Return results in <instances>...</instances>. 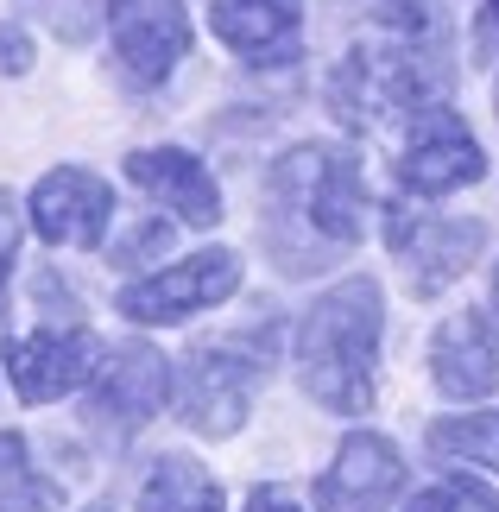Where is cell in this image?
Masks as SVG:
<instances>
[{"label":"cell","mask_w":499,"mask_h":512,"mask_svg":"<svg viewBox=\"0 0 499 512\" xmlns=\"http://www.w3.org/2000/svg\"><path fill=\"white\" fill-rule=\"evenodd\" d=\"M379 329H386V298H379V279H367V272L329 285L304 310V323H297V380L323 411H335V418H367L373 411Z\"/></svg>","instance_id":"1"},{"label":"cell","mask_w":499,"mask_h":512,"mask_svg":"<svg viewBox=\"0 0 499 512\" xmlns=\"http://www.w3.org/2000/svg\"><path fill=\"white\" fill-rule=\"evenodd\" d=\"M379 26L398 32V45H354L348 64L335 70V114H342L348 127H373L386 121V114H417L436 95L443 83V70L430 64L424 51H411V38L430 32V13L417 7V0H386L379 7Z\"/></svg>","instance_id":"2"},{"label":"cell","mask_w":499,"mask_h":512,"mask_svg":"<svg viewBox=\"0 0 499 512\" xmlns=\"http://www.w3.org/2000/svg\"><path fill=\"white\" fill-rule=\"evenodd\" d=\"M266 196H272V234L278 228H304L329 247H354L361 241V209H367V177L361 159L348 146H291L285 159L272 165L266 177Z\"/></svg>","instance_id":"3"},{"label":"cell","mask_w":499,"mask_h":512,"mask_svg":"<svg viewBox=\"0 0 499 512\" xmlns=\"http://www.w3.org/2000/svg\"><path fill=\"white\" fill-rule=\"evenodd\" d=\"M253 386H259V367L241 348L196 342L184 354V373H177V411H184V424L203 430V437H234L253 411Z\"/></svg>","instance_id":"4"},{"label":"cell","mask_w":499,"mask_h":512,"mask_svg":"<svg viewBox=\"0 0 499 512\" xmlns=\"http://www.w3.org/2000/svg\"><path fill=\"white\" fill-rule=\"evenodd\" d=\"M234 285H241V260H234L228 247H203V253H190V260H177L165 272H152V279L127 285L121 298H114V310L133 317V323L165 329V323H184L196 310L234 298Z\"/></svg>","instance_id":"5"},{"label":"cell","mask_w":499,"mask_h":512,"mask_svg":"<svg viewBox=\"0 0 499 512\" xmlns=\"http://www.w3.org/2000/svg\"><path fill=\"white\" fill-rule=\"evenodd\" d=\"M95 399H89V424L95 430H114V437H133L146 418H158V405H165L171 392V361L146 342H121L102 354V367H95Z\"/></svg>","instance_id":"6"},{"label":"cell","mask_w":499,"mask_h":512,"mask_svg":"<svg viewBox=\"0 0 499 512\" xmlns=\"http://www.w3.org/2000/svg\"><path fill=\"white\" fill-rule=\"evenodd\" d=\"M481 177H487V152L449 108L417 114L411 146H405V159H398V184L411 196H449L462 184H481Z\"/></svg>","instance_id":"7"},{"label":"cell","mask_w":499,"mask_h":512,"mask_svg":"<svg viewBox=\"0 0 499 512\" xmlns=\"http://www.w3.org/2000/svg\"><path fill=\"white\" fill-rule=\"evenodd\" d=\"M392 247L405 253V272H411V291L417 298H436L443 285H455L462 272L474 266V253L487 247V228L481 222H436V215H411L405 203H392Z\"/></svg>","instance_id":"8"},{"label":"cell","mask_w":499,"mask_h":512,"mask_svg":"<svg viewBox=\"0 0 499 512\" xmlns=\"http://www.w3.org/2000/svg\"><path fill=\"white\" fill-rule=\"evenodd\" d=\"M108 32L133 83H165L190 51V19L177 0H108Z\"/></svg>","instance_id":"9"},{"label":"cell","mask_w":499,"mask_h":512,"mask_svg":"<svg viewBox=\"0 0 499 512\" xmlns=\"http://www.w3.org/2000/svg\"><path fill=\"white\" fill-rule=\"evenodd\" d=\"M398 487H405V456L386 437H373V430H354V437H342L335 462L323 468V481H316V506L323 512H386L398 500Z\"/></svg>","instance_id":"10"},{"label":"cell","mask_w":499,"mask_h":512,"mask_svg":"<svg viewBox=\"0 0 499 512\" xmlns=\"http://www.w3.org/2000/svg\"><path fill=\"white\" fill-rule=\"evenodd\" d=\"M114 222V190L83 165H57L51 177H38L32 190V228L51 247H102V234Z\"/></svg>","instance_id":"11"},{"label":"cell","mask_w":499,"mask_h":512,"mask_svg":"<svg viewBox=\"0 0 499 512\" xmlns=\"http://www.w3.org/2000/svg\"><path fill=\"white\" fill-rule=\"evenodd\" d=\"M7 367H13V386L26 405H51L76 392L83 380H95V367H102V342L89 336V329H38V336L13 342L7 348Z\"/></svg>","instance_id":"12"},{"label":"cell","mask_w":499,"mask_h":512,"mask_svg":"<svg viewBox=\"0 0 499 512\" xmlns=\"http://www.w3.org/2000/svg\"><path fill=\"white\" fill-rule=\"evenodd\" d=\"M127 177L152 196V203H165L177 222H190V228L222 222V190H215L209 165L196 159V152H184V146H139V152H127Z\"/></svg>","instance_id":"13"},{"label":"cell","mask_w":499,"mask_h":512,"mask_svg":"<svg viewBox=\"0 0 499 512\" xmlns=\"http://www.w3.org/2000/svg\"><path fill=\"white\" fill-rule=\"evenodd\" d=\"M209 26L228 51H241L259 70L297 64V51H304V19L291 0H215Z\"/></svg>","instance_id":"14"},{"label":"cell","mask_w":499,"mask_h":512,"mask_svg":"<svg viewBox=\"0 0 499 512\" xmlns=\"http://www.w3.org/2000/svg\"><path fill=\"white\" fill-rule=\"evenodd\" d=\"M430 380L455 405H474V399H487V392L499 386V348H493L487 317L462 310V317H449L443 329H436V342H430Z\"/></svg>","instance_id":"15"},{"label":"cell","mask_w":499,"mask_h":512,"mask_svg":"<svg viewBox=\"0 0 499 512\" xmlns=\"http://www.w3.org/2000/svg\"><path fill=\"white\" fill-rule=\"evenodd\" d=\"M139 512H222V481L190 456H158L139 487Z\"/></svg>","instance_id":"16"},{"label":"cell","mask_w":499,"mask_h":512,"mask_svg":"<svg viewBox=\"0 0 499 512\" xmlns=\"http://www.w3.org/2000/svg\"><path fill=\"white\" fill-rule=\"evenodd\" d=\"M57 500H64V487L32 468L26 437L0 430V512H51Z\"/></svg>","instance_id":"17"},{"label":"cell","mask_w":499,"mask_h":512,"mask_svg":"<svg viewBox=\"0 0 499 512\" xmlns=\"http://www.w3.org/2000/svg\"><path fill=\"white\" fill-rule=\"evenodd\" d=\"M430 449H436V456L481 462V468H493V475H499V411H474V418H436Z\"/></svg>","instance_id":"18"},{"label":"cell","mask_w":499,"mask_h":512,"mask_svg":"<svg viewBox=\"0 0 499 512\" xmlns=\"http://www.w3.org/2000/svg\"><path fill=\"white\" fill-rule=\"evenodd\" d=\"M405 512H499V500L487 494V487H474V481H436Z\"/></svg>","instance_id":"19"},{"label":"cell","mask_w":499,"mask_h":512,"mask_svg":"<svg viewBox=\"0 0 499 512\" xmlns=\"http://www.w3.org/2000/svg\"><path fill=\"white\" fill-rule=\"evenodd\" d=\"M13 247H19V209H13V196H0V304H7V266H13Z\"/></svg>","instance_id":"20"},{"label":"cell","mask_w":499,"mask_h":512,"mask_svg":"<svg viewBox=\"0 0 499 512\" xmlns=\"http://www.w3.org/2000/svg\"><path fill=\"white\" fill-rule=\"evenodd\" d=\"M165 241H171V228H158V222H146V228H139L133 241L121 247V253H127V260H139V253H165Z\"/></svg>","instance_id":"21"},{"label":"cell","mask_w":499,"mask_h":512,"mask_svg":"<svg viewBox=\"0 0 499 512\" xmlns=\"http://www.w3.org/2000/svg\"><path fill=\"white\" fill-rule=\"evenodd\" d=\"M0 64H7V70H26V64H32L26 32H7V26H0Z\"/></svg>","instance_id":"22"},{"label":"cell","mask_w":499,"mask_h":512,"mask_svg":"<svg viewBox=\"0 0 499 512\" xmlns=\"http://www.w3.org/2000/svg\"><path fill=\"white\" fill-rule=\"evenodd\" d=\"M247 512H297V500L285 494V487H259V494L247 500Z\"/></svg>","instance_id":"23"},{"label":"cell","mask_w":499,"mask_h":512,"mask_svg":"<svg viewBox=\"0 0 499 512\" xmlns=\"http://www.w3.org/2000/svg\"><path fill=\"white\" fill-rule=\"evenodd\" d=\"M481 38H499V0H487V19H481Z\"/></svg>","instance_id":"24"},{"label":"cell","mask_w":499,"mask_h":512,"mask_svg":"<svg viewBox=\"0 0 499 512\" xmlns=\"http://www.w3.org/2000/svg\"><path fill=\"white\" fill-rule=\"evenodd\" d=\"M493 310H499V266H493Z\"/></svg>","instance_id":"25"},{"label":"cell","mask_w":499,"mask_h":512,"mask_svg":"<svg viewBox=\"0 0 499 512\" xmlns=\"http://www.w3.org/2000/svg\"><path fill=\"white\" fill-rule=\"evenodd\" d=\"M493 95H499V89H493Z\"/></svg>","instance_id":"26"}]
</instances>
